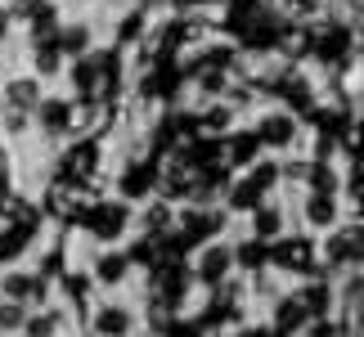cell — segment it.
Masks as SVG:
<instances>
[{"instance_id": "1", "label": "cell", "mask_w": 364, "mask_h": 337, "mask_svg": "<svg viewBox=\"0 0 364 337\" xmlns=\"http://www.w3.org/2000/svg\"><path fill=\"white\" fill-rule=\"evenodd\" d=\"M301 216H306V225L311 230H338L342 225V198L338 193H311V198L301 203Z\"/></svg>"}, {"instance_id": "2", "label": "cell", "mask_w": 364, "mask_h": 337, "mask_svg": "<svg viewBox=\"0 0 364 337\" xmlns=\"http://www.w3.org/2000/svg\"><path fill=\"white\" fill-rule=\"evenodd\" d=\"M360 5H364V0H360Z\"/></svg>"}]
</instances>
